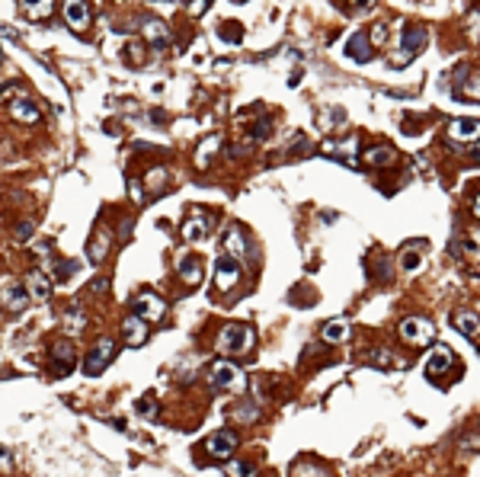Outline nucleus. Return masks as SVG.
Returning a JSON list of instances; mask_svg holds the SVG:
<instances>
[{"mask_svg": "<svg viewBox=\"0 0 480 477\" xmlns=\"http://www.w3.org/2000/svg\"><path fill=\"white\" fill-rule=\"evenodd\" d=\"M208 385H212V388H221V391H243L247 378H243V372H240L234 362L218 359L215 365L208 369Z\"/></svg>", "mask_w": 480, "mask_h": 477, "instance_id": "nucleus-1", "label": "nucleus"}, {"mask_svg": "<svg viewBox=\"0 0 480 477\" xmlns=\"http://www.w3.org/2000/svg\"><path fill=\"white\" fill-rule=\"evenodd\" d=\"M426 42H429V33H426L422 26H406L404 33H400V55H394V58H391V67L410 64V61L416 58V51H420Z\"/></svg>", "mask_w": 480, "mask_h": 477, "instance_id": "nucleus-2", "label": "nucleus"}, {"mask_svg": "<svg viewBox=\"0 0 480 477\" xmlns=\"http://www.w3.org/2000/svg\"><path fill=\"white\" fill-rule=\"evenodd\" d=\"M253 346V330L247 324H224V330L218 333V349L221 352H247Z\"/></svg>", "mask_w": 480, "mask_h": 477, "instance_id": "nucleus-3", "label": "nucleus"}, {"mask_svg": "<svg viewBox=\"0 0 480 477\" xmlns=\"http://www.w3.org/2000/svg\"><path fill=\"white\" fill-rule=\"evenodd\" d=\"M400 336H404L410 346H429L432 336H436V327H432L426 318H406L404 324H400Z\"/></svg>", "mask_w": 480, "mask_h": 477, "instance_id": "nucleus-4", "label": "nucleus"}, {"mask_svg": "<svg viewBox=\"0 0 480 477\" xmlns=\"http://www.w3.org/2000/svg\"><path fill=\"white\" fill-rule=\"evenodd\" d=\"M112 356H116V343H112V340H109V336H103L100 343L93 346L90 352H87V359H83V372H87V375H100L103 369H106L109 362H112Z\"/></svg>", "mask_w": 480, "mask_h": 477, "instance_id": "nucleus-5", "label": "nucleus"}, {"mask_svg": "<svg viewBox=\"0 0 480 477\" xmlns=\"http://www.w3.org/2000/svg\"><path fill=\"white\" fill-rule=\"evenodd\" d=\"M221 247H224V257L237 260L240 266L250 260V243H247V237H243V227H240V225H231L228 231H224Z\"/></svg>", "mask_w": 480, "mask_h": 477, "instance_id": "nucleus-6", "label": "nucleus"}, {"mask_svg": "<svg viewBox=\"0 0 480 477\" xmlns=\"http://www.w3.org/2000/svg\"><path fill=\"white\" fill-rule=\"evenodd\" d=\"M29 288H26V282H17V279H7V282L0 285V304L7 311H26V304H29Z\"/></svg>", "mask_w": 480, "mask_h": 477, "instance_id": "nucleus-7", "label": "nucleus"}, {"mask_svg": "<svg viewBox=\"0 0 480 477\" xmlns=\"http://www.w3.org/2000/svg\"><path fill=\"white\" fill-rule=\"evenodd\" d=\"M132 314H138L141 320H160L166 314V302L157 292H141L132 302Z\"/></svg>", "mask_w": 480, "mask_h": 477, "instance_id": "nucleus-8", "label": "nucleus"}, {"mask_svg": "<svg viewBox=\"0 0 480 477\" xmlns=\"http://www.w3.org/2000/svg\"><path fill=\"white\" fill-rule=\"evenodd\" d=\"M205 452L212 455V458H218V461L231 458V455L237 452V435L228 433V429H221V433H212L205 439Z\"/></svg>", "mask_w": 480, "mask_h": 477, "instance_id": "nucleus-9", "label": "nucleus"}, {"mask_svg": "<svg viewBox=\"0 0 480 477\" xmlns=\"http://www.w3.org/2000/svg\"><path fill=\"white\" fill-rule=\"evenodd\" d=\"M49 356H51V372H55V375H67V372L74 369V362H77L71 340H55L51 349H49Z\"/></svg>", "mask_w": 480, "mask_h": 477, "instance_id": "nucleus-10", "label": "nucleus"}, {"mask_svg": "<svg viewBox=\"0 0 480 477\" xmlns=\"http://www.w3.org/2000/svg\"><path fill=\"white\" fill-rule=\"evenodd\" d=\"M240 263L237 260H231V257H218V263H215V282H218V288L221 292H231L234 285L240 282Z\"/></svg>", "mask_w": 480, "mask_h": 477, "instance_id": "nucleus-11", "label": "nucleus"}, {"mask_svg": "<svg viewBox=\"0 0 480 477\" xmlns=\"http://www.w3.org/2000/svg\"><path fill=\"white\" fill-rule=\"evenodd\" d=\"M122 340H125V346H132V349L144 346L148 343V320H141L138 314H128V318L122 320Z\"/></svg>", "mask_w": 480, "mask_h": 477, "instance_id": "nucleus-12", "label": "nucleus"}, {"mask_svg": "<svg viewBox=\"0 0 480 477\" xmlns=\"http://www.w3.org/2000/svg\"><path fill=\"white\" fill-rule=\"evenodd\" d=\"M90 17H93V10L87 3H80V0H67L65 3V23L71 29H77V33H83L90 26Z\"/></svg>", "mask_w": 480, "mask_h": 477, "instance_id": "nucleus-13", "label": "nucleus"}, {"mask_svg": "<svg viewBox=\"0 0 480 477\" xmlns=\"http://www.w3.org/2000/svg\"><path fill=\"white\" fill-rule=\"evenodd\" d=\"M452 365H455V356H452V349H448V346H436V349L429 352V359H426V375H429V378H439V375H445Z\"/></svg>", "mask_w": 480, "mask_h": 477, "instance_id": "nucleus-14", "label": "nucleus"}, {"mask_svg": "<svg viewBox=\"0 0 480 477\" xmlns=\"http://www.w3.org/2000/svg\"><path fill=\"white\" fill-rule=\"evenodd\" d=\"M141 33H144V42L151 45V49H166L170 45V29H166L160 19H144L141 23Z\"/></svg>", "mask_w": 480, "mask_h": 477, "instance_id": "nucleus-15", "label": "nucleus"}, {"mask_svg": "<svg viewBox=\"0 0 480 477\" xmlns=\"http://www.w3.org/2000/svg\"><path fill=\"white\" fill-rule=\"evenodd\" d=\"M448 135L452 141H480V119H455L448 125Z\"/></svg>", "mask_w": 480, "mask_h": 477, "instance_id": "nucleus-16", "label": "nucleus"}, {"mask_svg": "<svg viewBox=\"0 0 480 477\" xmlns=\"http://www.w3.org/2000/svg\"><path fill=\"white\" fill-rule=\"evenodd\" d=\"M372 35H368V33H352V35H349V39H346V55H349V58H356V61H362V64H365V61H372Z\"/></svg>", "mask_w": 480, "mask_h": 477, "instance_id": "nucleus-17", "label": "nucleus"}, {"mask_svg": "<svg viewBox=\"0 0 480 477\" xmlns=\"http://www.w3.org/2000/svg\"><path fill=\"white\" fill-rule=\"evenodd\" d=\"M51 282H55V279H51L49 272H42V269H33V272L26 276V288H29V295H33L35 302L51 298Z\"/></svg>", "mask_w": 480, "mask_h": 477, "instance_id": "nucleus-18", "label": "nucleus"}, {"mask_svg": "<svg viewBox=\"0 0 480 477\" xmlns=\"http://www.w3.org/2000/svg\"><path fill=\"white\" fill-rule=\"evenodd\" d=\"M10 116L17 119V122H29V125H33V122L42 119V109L35 106L33 100H26V96H13V100H10Z\"/></svg>", "mask_w": 480, "mask_h": 477, "instance_id": "nucleus-19", "label": "nucleus"}, {"mask_svg": "<svg viewBox=\"0 0 480 477\" xmlns=\"http://www.w3.org/2000/svg\"><path fill=\"white\" fill-rule=\"evenodd\" d=\"M356 148H359V138L352 135V138H346L343 144H323V154L333 160H340V164H356Z\"/></svg>", "mask_w": 480, "mask_h": 477, "instance_id": "nucleus-20", "label": "nucleus"}, {"mask_svg": "<svg viewBox=\"0 0 480 477\" xmlns=\"http://www.w3.org/2000/svg\"><path fill=\"white\" fill-rule=\"evenodd\" d=\"M208 227H212V215L208 211H192L186 218V225H182V237L186 241H199V237H205Z\"/></svg>", "mask_w": 480, "mask_h": 477, "instance_id": "nucleus-21", "label": "nucleus"}, {"mask_svg": "<svg viewBox=\"0 0 480 477\" xmlns=\"http://www.w3.org/2000/svg\"><path fill=\"white\" fill-rule=\"evenodd\" d=\"M176 272H180V279L186 285H199L202 282V260L199 257H192V253H186L180 260V266H176Z\"/></svg>", "mask_w": 480, "mask_h": 477, "instance_id": "nucleus-22", "label": "nucleus"}, {"mask_svg": "<svg viewBox=\"0 0 480 477\" xmlns=\"http://www.w3.org/2000/svg\"><path fill=\"white\" fill-rule=\"evenodd\" d=\"M61 327H65V333L77 336L87 327V314H83V308H77V304H71V308L61 311Z\"/></svg>", "mask_w": 480, "mask_h": 477, "instance_id": "nucleus-23", "label": "nucleus"}, {"mask_svg": "<svg viewBox=\"0 0 480 477\" xmlns=\"http://www.w3.org/2000/svg\"><path fill=\"white\" fill-rule=\"evenodd\" d=\"M218 148H221V135H212V138H205V141L199 144V151H196V164H199V170H205L208 164H212V157H215Z\"/></svg>", "mask_w": 480, "mask_h": 477, "instance_id": "nucleus-24", "label": "nucleus"}, {"mask_svg": "<svg viewBox=\"0 0 480 477\" xmlns=\"http://www.w3.org/2000/svg\"><path fill=\"white\" fill-rule=\"evenodd\" d=\"M455 327L468 336V340H477L480 336V318L477 314H471V311H461V314L455 318Z\"/></svg>", "mask_w": 480, "mask_h": 477, "instance_id": "nucleus-25", "label": "nucleus"}, {"mask_svg": "<svg viewBox=\"0 0 480 477\" xmlns=\"http://www.w3.org/2000/svg\"><path fill=\"white\" fill-rule=\"evenodd\" d=\"M323 340L327 343H346L349 340V324L346 320H330V324H323Z\"/></svg>", "mask_w": 480, "mask_h": 477, "instance_id": "nucleus-26", "label": "nucleus"}, {"mask_svg": "<svg viewBox=\"0 0 480 477\" xmlns=\"http://www.w3.org/2000/svg\"><path fill=\"white\" fill-rule=\"evenodd\" d=\"M461 96H468V100H480V71H471L468 77H461Z\"/></svg>", "mask_w": 480, "mask_h": 477, "instance_id": "nucleus-27", "label": "nucleus"}, {"mask_svg": "<svg viewBox=\"0 0 480 477\" xmlns=\"http://www.w3.org/2000/svg\"><path fill=\"white\" fill-rule=\"evenodd\" d=\"M365 160L375 164V167H384V164H394V151L391 148H372V151L365 154Z\"/></svg>", "mask_w": 480, "mask_h": 477, "instance_id": "nucleus-28", "label": "nucleus"}, {"mask_svg": "<svg viewBox=\"0 0 480 477\" xmlns=\"http://www.w3.org/2000/svg\"><path fill=\"white\" fill-rule=\"evenodd\" d=\"M106 247H109L106 234H100V241L93 237V241H90V247H87V257H90V263H100L103 257H106Z\"/></svg>", "mask_w": 480, "mask_h": 477, "instance_id": "nucleus-29", "label": "nucleus"}, {"mask_svg": "<svg viewBox=\"0 0 480 477\" xmlns=\"http://www.w3.org/2000/svg\"><path fill=\"white\" fill-rule=\"evenodd\" d=\"M51 10H55V3H49V0H45V3H26L23 7V17H29V19H42V17H51Z\"/></svg>", "mask_w": 480, "mask_h": 477, "instance_id": "nucleus-30", "label": "nucleus"}, {"mask_svg": "<svg viewBox=\"0 0 480 477\" xmlns=\"http://www.w3.org/2000/svg\"><path fill=\"white\" fill-rule=\"evenodd\" d=\"M166 186V170H154L148 173V196H160Z\"/></svg>", "mask_w": 480, "mask_h": 477, "instance_id": "nucleus-31", "label": "nucleus"}, {"mask_svg": "<svg viewBox=\"0 0 480 477\" xmlns=\"http://www.w3.org/2000/svg\"><path fill=\"white\" fill-rule=\"evenodd\" d=\"M420 250H426V243H422V241L410 243V247L404 250V266L406 269H416V266H420Z\"/></svg>", "mask_w": 480, "mask_h": 477, "instance_id": "nucleus-32", "label": "nucleus"}, {"mask_svg": "<svg viewBox=\"0 0 480 477\" xmlns=\"http://www.w3.org/2000/svg\"><path fill=\"white\" fill-rule=\"evenodd\" d=\"M33 234H35V225H33V221H19L17 231H13V237H17L19 243H29V241H33Z\"/></svg>", "mask_w": 480, "mask_h": 477, "instance_id": "nucleus-33", "label": "nucleus"}, {"mask_svg": "<svg viewBox=\"0 0 480 477\" xmlns=\"http://www.w3.org/2000/svg\"><path fill=\"white\" fill-rule=\"evenodd\" d=\"M269 128H273V122L269 119H259L257 125H253V135H250V144L263 141V138H269Z\"/></svg>", "mask_w": 480, "mask_h": 477, "instance_id": "nucleus-34", "label": "nucleus"}, {"mask_svg": "<svg viewBox=\"0 0 480 477\" xmlns=\"http://www.w3.org/2000/svg\"><path fill=\"white\" fill-rule=\"evenodd\" d=\"M221 39H228V42H240V35H243V29H240V23H224L221 26Z\"/></svg>", "mask_w": 480, "mask_h": 477, "instance_id": "nucleus-35", "label": "nucleus"}, {"mask_svg": "<svg viewBox=\"0 0 480 477\" xmlns=\"http://www.w3.org/2000/svg\"><path fill=\"white\" fill-rule=\"evenodd\" d=\"M250 474V461L237 458V461H228V477H247Z\"/></svg>", "mask_w": 480, "mask_h": 477, "instance_id": "nucleus-36", "label": "nucleus"}, {"mask_svg": "<svg viewBox=\"0 0 480 477\" xmlns=\"http://www.w3.org/2000/svg\"><path fill=\"white\" fill-rule=\"evenodd\" d=\"M74 272H77V263L74 260H61L58 266H55V276H51V279H58V282H61V279L74 276Z\"/></svg>", "mask_w": 480, "mask_h": 477, "instance_id": "nucleus-37", "label": "nucleus"}, {"mask_svg": "<svg viewBox=\"0 0 480 477\" xmlns=\"http://www.w3.org/2000/svg\"><path fill=\"white\" fill-rule=\"evenodd\" d=\"M257 417H259L257 404H240V407H237V419H247V423H250V419H257Z\"/></svg>", "mask_w": 480, "mask_h": 477, "instance_id": "nucleus-38", "label": "nucleus"}, {"mask_svg": "<svg viewBox=\"0 0 480 477\" xmlns=\"http://www.w3.org/2000/svg\"><path fill=\"white\" fill-rule=\"evenodd\" d=\"M125 58H128V64H141V45H128Z\"/></svg>", "mask_w": 480, "mask_h": 477, "instance_id": "nucleus-39", "label": "nucleus"}, {"mask_svg": "<svg viewBox=\"0 0 480 477\" xmlns=\"http://www.w3.org/2000/svg\"><path fill=\"white\" fill-rule=\"evenodd\" d=\"M138 413H144V417H154V401H151V397H141V401H138Z\"/></svg>", "mask_w": 480, "mask_h": 477, "instance_id": "nucleus-40", "label": "nucleus"}, {"mask_svg": "<svg viewBox=\"0 0 480 477\" xmlns=\"http://www.w3.org/2000/svg\"><path fill=\"white\" fill-rule=\"evenodd\" d=\"M368 35H372V42H384L388 39V26H375Z\"/></svg>", "mask_w": 480, "mask_h": 477, "instance_id": "nucleus-41", "label": "nucleus"}, {"mask_svg": "<svg viewBox=\"0 0 480 477\" xmlns=\"http://www.w3.org/2000/svg\"><path fill=\"white\" fill-rule=\"evenodd\" d=\"M17 90H19L17 80H10V84H3V87H0V100H7V96H13Z\"/></svg>", "mask_w": 480, "mask_h": 477, "instance_id": "nucleus-42", "label": "nucleus"}, {"mask_svg": "<svg viewBox=\"0 0 480 477\" xmlns=\"http://www.w3.org/2000/svg\"><path fill=\"white\" fill-rule=\"evenodd\" d=\"M106 288H109V285H106V279H93V282H90V292H100V295H106Z\"/></svg>", "mask_w": 480, "mask_h": 477, "instance_id": "nucleus-43", "label": "nucleus"}, {"mask_svg": "<svg viewBox=\"0 0 480 477\" xmlns=\"http://www.w3.org/2000/svg\"><path fill=\"white\" fill-rule=\"evenodd\" d=\"M474 215L480 218V196H477V202H474Z\"/></svg>", "mask_w": 480, "mask_h": 477, "instance_id": "nucleus-44", "label": "nucleus"}, {"mask_svg": "<svg viewBox=\"0 0 480 477\" xmlns=\"http://www.w3.org/2000/svg\"><path fill=\"white\" fill-rule=\"evenodd\" d=\"M3 458H7V452H3V449H0V461H3Z\"/></svg>", "mask_w": 480, "mask_h": 477, "instance_id": "nucleus-45", "label": "nucleus"}, {"mask_svg": "<svg viewBox=\"0 0 480 477\" xmlns=\"http://www.w3.org/2000/svg\"><path fill=\"white\" fill-rule=\"evenodd\" d=\"M266 477H273V474H266Z\"/></svg>", "mask_w": 480, "mask_h": 477, "instance_id": "nucleus-46", "label": "nucleus"}]
</instances>
